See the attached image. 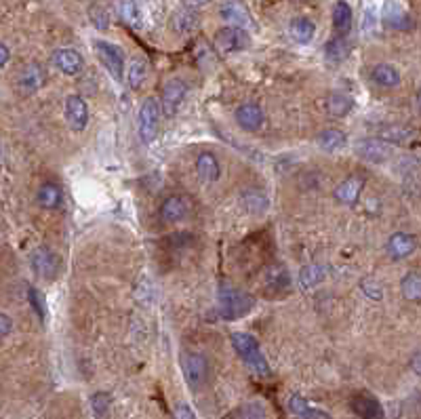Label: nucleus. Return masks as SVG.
I'll return each instance as SVG.
<instances>
[{"label":"nucleus","instance_id":"a211bd4d","mask_svg":"<svg viewBox=\"0 0 421 419\" xmlns=\"http://www.w3.org/2000/svg\"><path fill=\"white\" fill-rule=\"evenodd\" d=\"M196 173L206 184L217 181L222 177V165L217 161V156L210 152H200L196 159Z\"/></svg>","mask_w":421,"mask_h":419},{"label":"nucleus","instance_id":"7c9ffc66","mask_svg":"<svg viewBox=\"0 0 421 419\" xmlns=\"http://www.w3.org/2000/svg\"><path fill=\"white\" fill-rule=\"evenodd\" d=\"M323 280H325V268L323 266L312 264V266L301 268V272H299V285H301V289H314V287H319Z\"/></svg>","mask_w":421,"mask_h":419},{"label":"nucleus","instance_id":"1a4fd4ad","mask_svg":"<svg viewBox=\"0 0 421 419\" xmlns=\"http://www.w3.org/2000/svg\"><path fill=\"white\" fill-rule=\"evenodd\" d=\"M66 123L72 131L82 133L89 125V106L80 95H68L64 103Z\"/></svg>","mask_w":421,"mask_h":419},{"label":"nucleus","instance_id":"7ed1b4c3","mask_svg":"<svg viewBox=\"0 0 421 419\" xmlns=\"http://www.w3.org/2000/svg\"><path fill=\"white\" fill-rule=\"evenodd\" d=\"M161 118H163V103L156 97L143 99L139 108V137L143 143H152L161 131Z\"/></svg>","mask_w":421,"mask_h":419},{"label":"nucleus","instance_id":"a19ab883","mask_svg":"<svg viewBox=\"0 0 421 419\" xmlns=\"http://www.w3.org/2000/svg\"><path fill=\"white\" fill-rule=\"evenodd\" d=\"M13 327H15V321L9 317V314H0V335L3 337H9V333L13 331Z\"/></svg>","mask_w":421,"mask_h":419},{"label":"nucleus","instance_id":"412c9836","mask_svg":"<svg viewBox=\"0 0 421 419\" xmlns=\"http://www.w3.org/2000/svg\"><path fill=\"white\" fill-rule=\"evenodd\" d=\"M36 200L42 208H60L64 204V192L57 184L53 181H46L38 188V194H36Z\"/></svg>","mask_w":421,"mask_h":419},{"label":"nucleus","instance_id":"f8f14e48","mask_svg":"<svg viewBox=\"0 0 421 419\" xmlns=\"http://www.w3.org/2000/svg\"><path fill=\"white\" fill-rule=\"evenodd\" d=\"M186 93H188V84L181 78L167 80L163 89V110L167 114H175L186 99Z\"/></svg>","mask_w":421,"mask_h":419},{"label":"nucleus","instance_id":"c85d7f7f","mask_svg":"<svg viewBox=\"0 0 421 419\" xmlns=\"http://www.w3.org/2000/svg\"><path fill=\"white\" fill-rule=\"evenodd\" d=\"M291 285V276H289V270L280 264H274L268 268L266 272V287L272 289V291H285L289 289Z\"/></svg>","mask_w":421,"mask_h":419},{"label":"nucleus","instance_id":"ea45409f","mask_svg":"<svg viewBox=\"0 0 421 419\" xmlns=\"http://www.w3.org/2000/svg\"><path fill=\"white\" fill-rule=\"evenodd\" d=\"M173 419H196V413L188 402H177L173 409Z\"/></svg>","mask_w":421,"mask_h":419},{"label":"nucleus","instance_id":"5701e85b","mask_svg":"<svg viewBox=\"0 0 421 419\" xmlns=\"http://www.w3.org/2000/svg\"><path fill=\"white\" fill-rule=\"evenodd\" d=\"M352 7L346 3V0H339L333 7V28L339 36H346L352 28Z\"/></svg>","mask_w":421,"mask_h":419},{"label":"nucleus","instance_id":"393cba45","mask_svg":"<svg viewBox=\"0 0 421 419\" xmlns=\"http://www.w3.org/2000/svg\"><path fill=\"white\" fill-rule=\"evenodd\" d=\"M316 141H319V145H321L325 152H339L341 148H346L348 137H346V133L339 131V129H325L323 133H319Z\"/></svg>","mask_w":421,"mask_h":419},{"label":"nucleus","instance_id":"9d476101","mask_svg":"<svg viewBox=\"0 0 421 419\" xmlns=\"http://www.w3.org/2000/svg\"><path fill=\"white\" fill-rule=\"evenodd\" d=\"M350 409L360 419H384L386 417V411H384L382 402L373 394H366V392L354 394L352 400H350Z\"/></svg>","mask_w":421,"mask_h":419},{"label":"nucleus","instance_id":"a18cd8bd","mask_svg":"<svg viewBox=\"0 0 421 419\" xmlns=\"http://www.w3.org/2000/svg\"><path fill=\"white\" fill-rule=\"evenodd\" d=\"M417 110H419V114H421V91L417 93Z\"/></svg>","mask_w":421,"mask_h":419},{"label":"nucleus","instance_id":"aec40b11","mask_svg":"<svg viewBox=\"0 0 421 419\" xmlns=\"http://www.w3.org/2000/svg\"><path fill=\"white\" fill-rule=\"evenodd\" d=\"M362 188H364V181H362L360 177H356V175L346 177V179L335 188V198H337V202H341V204H346V206H354V204L358 202V198H360Z\"/></svg>","mask_w":421,"mask_h":419},{"label":"nucleus","instance_id":"dca6fc26","mask_svg":"<svg viewBox=\"0 0 421 419\" xmlns=\"http://www.w3.org/2000/svg\"><path fill=\"white\" fill-rule=\"evenodd\" d=\"M289 411L295 415V419H331V415L325 409L314 407L301 394H293L289 398Z\"/></svg>","mask_w":421,"mask_h":419},{"label":"nucleus","instance_id":"cd10ccee","mask_svg":"<svg viewBox=\"0 0 421 419\" xmlns=\"http://www.w3.org/2000/svg\"><path fill=\"white\" fill-rule=\"evenodd\" d=\"M240 202H242V206L247 208V211H251V213H263L268 208V198L263 196V192L257 190V188L244 190L240 194Z\"/></svg>","mask_w":421,"mask_h":419},{"label":"nucleus","instance_id":"ddd939ff","mask_svg":"<svg viewBox=\"0 0 421 419\" xmlns=\"http://www.w3.org/2000/svg\"><path fill=\"white\" fill-rule=\"evenodd\" d=\"M53 64L57 66L60 72H64L66 76H76L82 72V55L74 48H57L55 53H53Z\"/></svg>","mask_w":421,"mask_h":419},{"label":"nucleus","instance_id":"473e14b6","mask_svg":"<svg viewBox=\"0 0 421 419\" xmlns=\"http://www.w3.org/2000/svg\"><path fill=\"white\" fill-rule=\"evenodd\" d=\"M145 76H147V64H145L143 60L135 57V60L129 64V68H127V80H129V87H131V89H139V87L143 84Z\"/></svg>","mask_w":421,"mask_h":419},{"label":"nucleus","instance_id":"72a5a7b5","mask_svg":"<svg viewBox=\"0 0 421 419\" xmlns=\"http://www.w3.org/2000/svg\"><path fill=\"white\" fill-rule=\"evenodd\" d=\"M110 407H112V396L108 392H95L91 396V409H93L95 417H105Z\"/></svg>","mask_w":421,"mask_h":419},{"label":"nucleus","instance_id":"37998d69","mask_svg":"<svg viewBox=\"0 0 421 419\" xmlns=\"http://www.w3.org/2000/svg\"><path fill=\"white\" fill-rule=\"evenodd\" d=\"M9 57H11V48L3 42L0 44V68H5L9 64Z\"/></svg>","mask_w":421,"mask_h":419},{"label":"nucleus","instance_id":"4468645a","mask_svg":"<svg viewBox=\"0 0 421 419\" xmlns=\"http://www.w3.org/2000/svg\"><path fill=\"white\" fill-rule=\"evenodd\" d=\"M44 80H46V76H44L42 66L40 64H28L17 76V87H19L21 93L32 95V93H36V91H40L44 87Z\"/></svg>","mask_w":421,"mask_h":419},{"label":"nucleus","instance_id":"2eb2a0df","mask_svg":"<svg viewBox=\"0 0 421 419\" xmlns=\"http://www.w3.org/2000/svg\"><path fill=\"white\" fill-rule=\"evenodd\" d=\"M188 213H190V202H188V198H183L179 194L169 196L161 206V217L167 224H177V222L186 220Z\"/></svg>","mask_w":421,"mask_h":419},{"label":"nucleus","instance_id":"6ab92c4d","mask_svg":"<svg viewBox=\"0 0 421 419\" xmlns=\"http://www.w3.org/2000/svg\"><path fill=\"white\" fill-rule=\"evenodd\" d=\"M356 152L368 163H384L390 156V148L382 139H362V141H358Z\"/></svg>","mask_w":421,"mask_h":419},{"label":"nucleus","instance_id":"c9c22d12","mask_svg":"<svg viewBox=\"0 0 421 419\" xmlns=\"http://www.w3.org/2000/svg\"><path fill=\"white\" fill-rule=\"evenodd\" d=\"M28 301L32 305V310L36 312V317L40 323H44V317H46V305H44V297L42 293L36 289V287H28Z\"/></svg>","mask_w":421,"mask_h":419},{"label":"nucleus","instance_id":"20e7f679","mask_svg":"<svg viewBox=\"0 0 421 419\" xmlns=\"http://www.w3.org/2000/svg\"><path fill=\"white\" fill-rule=\"evenodd\" d=\"M181 371L190 388H200L208 380V362L200 352H183L181 354Z\"/></svg>","mask_w":421,"mask_h":419},{"label":"nucleus","instance_id":"bb28decb","mask_svg":"<svg viewBox=\"0 0 421 419\" xmlns=\"http://www.w3.org/2000/svg\"><path fill=\"white\" fill-rule=\"evenodd\" d=\"M114 5H116L118 17H120L127 26H131V28H139V26H141V11H139V7H137L135 0H116Z\"/></svg>","mask_w":421,"mask_h":419},{"label":"nucleus","instance_id":"2f4dec72","mask_svg":"<svg viewBox=\"0 0 421 419\" xmlns=\"http://www.w3.org/2000/svg\"><path fill=\"white\" fill-rule=\"evenodd\" d=\"M198 26V15L192 9H183L173 17V28L177 34H192Z\"/></svg>","mask_w":421,"mask_h":419},{"label":"nucleus","instance_id":"4be33fe9","mask_svg":"<svg viewBox=\"0 0 421 419\" xmlns=\"http://www.w3.org/2000/svg\"><path fill=\"white\" fill-rule=\"evenodd\" d=\"M371 80L382 89H394L400 84V72L390 64H377L371 72Z\"/></svg>","mask_w":421,"mask_h":419},{"label":"nucleus","instance_id":"f704fd0d","mask_svg":"<svg viewBox=\"0 0 421 419\" xmlns=\"http://www.w3.org/2000/svg\"><path fill=\"white\" fill-rule=\"evenodd\" d=\"M348 51H350V46H348V42L343 40V36H337V38H333V40L327 44V57L337 64V62L346 60Z\"/></svg>","mask_w":421,"mask_h":419},{"label":"nucleus","instance_id":"a878e982","mask_svg":"<svg viewBox=\"0 0 421 419\" xmlns=\"http://www.w3.org/2000/svg\"><path fill=\"white\" fill-rule=\"evenodd\" d=\"M352 108H354V101H352V97H348L346 93H331L329 99H327V110H329V114L335 116V118L348 116V114L352 112Z\"/></svg>","mask_w":421,"mask_h":419},{"label":"nucleus","instance_id":"f3484780","mask_svg":"<svg viewBox=\"0 0 421 419\" xmlns=\"http://www.w3.org/2000/svg\"><path fill=\"white\" fill-rule=\"evenodd\" d=\"M417 249V238L409 232H396L388 238L386 251L392 259H404Z\"/></svg>","mask_w":421,"mask_h":419},{"label":"nucleus","instance_id":"f257e3e1","mask_svg":"<svg viewBox=\"0 0 421 419\" xmlns=\"http://www.w3.org/2000/svg\"><path fill=\"white\" fill-rule=\"evenodd\" d=\"M217 299H220V314L226 321H236V319L247 317L249 312H253V307L257 303L251 293H247L230 283L220 285Z\"/></svg>","mask_w":421,"mask_h":419},{"label":"nucleus","instance_id":"49530a36","mask_svg":"<svg viewBox=\"0 0 421 419\" xmlns=\"http://www.w3.org/2000/svg\"><path fill=\"white\" fill-rule=\"evenodd\" d=\"M192 3H196V5H206V3H210V0H192Z\"/></svg>","mask_w":421,"mask_h":419},{"label":"nucleus","instance_id":"423d86ee","mask_svg":"<svg viewBox=\"0 0 421 419\" xmlns=\"http://www.w3.org/2000/svg\"><path fill=\"white\" fill-rule=\"evenodd\" d=\"M249 44H251V38H249L247 30H242V28L226 26V28L217 30V34H215V46L222 55L238 53V51H244Z\"/></svg>","mask_w":421,"mask_h":419},{"label":"nucleus","instance_id":"b1692460","mask_svg":"<svg viewBox=\"0 0 421 419\" xmlns=\"http://www.w3.org/2000/svg\"><path fill=\"white\" fill-rule=\"evenodd\" d=\"M289 34L293 36L295 42L307 44V42H312V38L316 34V26L307 17H295L289 26Z\"/></svg>","mask_w":421,"mask_h":419},{"label":"nucleus","instance_id":"f03ea898","mask_svg":"<svg viewBox=\"0 0 421 419\" xmlns=\"http://www.w3.org/2000/svg\"><path fill=\"white\" fill-rule=\"evenodd\" d=\"M230 341L234 346V350L238 352V356L242 358V362L249 366V369L259 375V377H268L270 375V364H268V358L263 356L257 339L249 333H242V331H236L230 335Z\"/></svg>","mask_w":421,"mask_h":419},{"label":"nucleus","instance_id":"58836bf2","mask_svg":"<svg viewBox=\"0 0 421 419\" xmlns=\"http://www.w3.org/2000/svg\"><path fill=\"white\" fill-rule=\"evenodd\" d=\"M89 15H91V21H93L95 28H99V30L108 28V13H105L101 7H93V9L89 11Z\"/></svg>","mask_w":421,"mask_h":419},{"label":"nucleus","instance_id":"c03bdc74","mask_svg":"<svg viewBox=\"0 0 421 419\" xmlns=\"http://www.w3.org/2000/svg\"><path fill=\"white\" fill-rule=\"evenodd\" d=\"M411 369L421 377V350L413 356V360H411Z\"/></svg>","mask_w":421,"mask_h":419},{"label":"nucleus","instance_id":"0eeeda50","mask_svg":"<svg viewBox=\"0 0 421 419\" xmlns=\"http://www.w3.org/2000/svg\"><path fill=\"white\" fill-rule=\"evenodd\" d=\"M30 266L40 278H55L60 274L62 261L55 251H51L48 247H38L30 255Z\"/></svg>","mask_w":421,"mask_h":419},{"label":"nucleus","instance_id":"39448f33","mask_svg":"<svg viewBox=\"0 0 421 419\" xmlns=\"http://www.w3.org/2000/svg\"><path fill=\"white\" fill-rule=\"evenodd\" d=\"M95 53L99 57V62L103 64V68L110 72V76L114 80H123L125 78V57L123 51L108 42V40H97L95 42Z\"/></svg>","mask_w":421,"mask_h":419},{"label":"nucleus","instance_id":"9b49d317","mask_svg":"<svg viewBox=\"0 0 421 419\" xmlns=\"http://www.w3.org/2000/svg\"><path fill=\"white\" fill-rule=\"evenodd\" d=\"M236 123L242 131L247 133H255L263 127V121H266V116H263V110L257 106V103H240V106L236 108Z\"/></svg>","mask_w":421,"mask_h":419},{"label":"nucleus","instance_id":"79ce46f5","mask_svg":"<svg viewBox=\"0 0 421 419\" xmlns=\"http://www.w3.org/2000/svg\"><path fill=\"white\" fill-rule=\"evenodd\" d=\"M242 419H263V409L259 404H247L242 409Z\"/></svg>","mask_w":421,"mask_h":419},{"label":"nucleus","instance_id":"e433bc0d","mask_svg":"<svg viewBox=\"0 0 421 419\" xmlns=\"http://www.w3.org/2000/svg\"><path fill=\"white\" fill-rule=\"evenodd\" d=\"M411 135H413V131H409V129H404V127H386V129L379 131L382 141H394V143L406 141Z\"/></svg>","mask_w":421,"mask_h":419},{"label":"nucleus","instance_id":"c756f323","mask_svg":"<svg viewBox=\"0 0 421 419\" xmlns=\"http://www.w3.org/2000/svg\"><path fill=\"white\" fill-rule=\"evenodd\" d=\"M400 293L406 301L421 303V274L419 272H409L400 280Z\"/></svg>","mask_w":421,"mask_h":419},{"label":"nucleus","instance_id":"4c0bfd02","mask_svg":"<svg viewBox=\"0 0 421 419\" xmlns=\"http://www.w3.org/2000/svg\"><path fill=\"white\" fill-rule=\"evenodd\" d=\"M360 289L364 291V295L366 297H371V299H382V285L375 280V278H364L362 283H360Z\"/></svg>","mask_w":421,"mask_h":419},{"label":"nucleus","instance_id":"6e6552de","mask_svg":"<svg viewBox=\"0 0 421 419\" xmlns=\"http://www.w3.org/2000/svg\"><path fill=\"white\" fill-rule=\"evenodd\" d=\"M217 13L228 26L242 28V30L253 26V15H251V11L247 9V5L242 3V0H222Z\"/></svg>","mask_w":421,"mask_h":419}]
</instances>
